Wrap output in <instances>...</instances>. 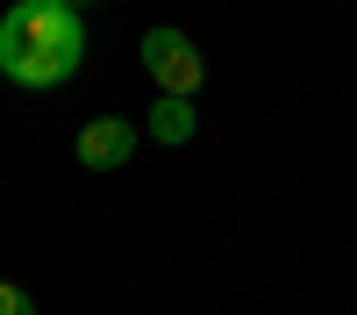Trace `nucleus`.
I'll return each instance as SVG.
<instances>
[{
    "instance_id": "5",
    "label": "nucleus",
    "mask_w": 357,
    "mask_h": 315,
    "mask_svg": "<svg viewBox=\"0 0 357 315\" xmlns=\"http://www.w3.org/2000/svg\"><path fill=\"white\" fill-rule=\"evenodd\" d=\"M0 315H36V301H29L22 286H8V279H0Z\"/></svg>"
},
{
    "instance_id": "6",
    "label": "nucleus",
    "mask_w": 357,
    "mask_h": 315,
    "mask_svg": "<svg viewBox=\"0 0 357 315\" xmlns=\"http://www.w3.org/2000/svg\"><path fill=\"white\" fill-rule=\"evenodd\" d=\"M65 8H86V0H65Z\"/></svg>"
},
{
    "instance_id": "2",
    "label": "nucleus",
    "mask_w": 357,
    "mask_h": 315,
    "mask_svg": "<svg viewBox=\"0 0 357 315\" xmlns=\"http://www.w3.org/2000/svg\"><path fill=\"white\" fill-rule=\"evenodd\" d=\"M143 72L158 79V94H172V101H200L207 57H200V43H193L178 22H158V29H143Z\"/></svg>"
},
{
    "instance_id": "3",
    "label": "nucleus",
    "mask_w": 357,
    "mask_h": 315,
    "mask_svg": "<svg viewBox=\"0 0 357 315\" xmlns=\"http://www.w3.org/2000/svg\"><path fill=\"white\" fill-rule=\"evenodd\" d=\"M136 143H143V129L129 122V115H93V122L72 136V158H79L86 172H122V165L136 158Z\"/></svg>"
},
{
    "instance_id": "1",
    "label": "nucleus",
    "mask_w": 357,
    "mask_h": 315,
    "mask_svg": "<svg viewBox=\"0 0 357 315\" xmlns=\"http://www.w3.org/2000/svg\"><path fill=\"white\" fill-rule=\"evenodd\" d=\"M79 65H86V8L15 0L0 15V79L29 86V94H50V86L79 79Z\"/></svg>"
},
{
    "instance_id": "4",
    "label": "nucleus",
    "mask_w": 357,
    "mask_h": 315,
    "mask_svg": "<svg viewBox=\"0 0 357 315\" xmlns=\"http://www.w3.org/2000/svg\"><path fill=\"white\" fill-rule=\"evenodd\" d=\"M143 136H151V143H172V151H178V143H193V136H200V108H193V101L158 94V108H151V122H143Z\"/></svg>"
}]
</instances>
